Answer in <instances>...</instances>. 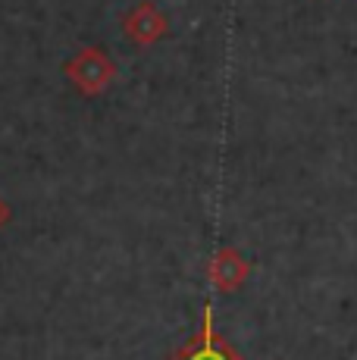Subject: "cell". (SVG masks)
Segmentation results:
<instances>
[{
    "label": "cell",
    "instance_id": "1",
    "mask_svg": "<svg viewBox=\"0 0 357 360\" xmlns=\"http://www.w3.org/2000/svg\"><path fill=\"white\" fill-rule=\"evenodd\" d=\"M167 360H245V354L229 338L219 335L214 326V304H204V316H201L197 332L182 348H176Z\"/></svg>",
    "mask_w": 357,
    "mask_h": 360
},
{
    "label": "cell",
    "instance_id": "2",
    "mask_svg": "<svg viewBox=\"0 0 357 360\" xmlns=\"http://www.w3.org/2000/svg\"><path fill=\"white\" fill-rule=\"evenodd\" d=\"M66 75H70L72 85L79 88L82 94L94 98V94H100L110 85V82H113L116 66L110 63V57H107L104 51H98V47H88V51H82L79 57H72L70 63H66Z\"/></svg>",
    "mask_w": 357,
    "mask_h": 360
},
{
    "label": "cell",
    "instance_id": "3",
    "mask_svg": "<svg viewBox=\"0 0 357 360\" xmlns=\"http://www.w3.org/2000/svg\"><path fill=\"white\" fill-rule=\"evenodd\" d=\"M251 260L245 257L238 248H216L214 254H210V260H207V282H210V288L219 295H232V292H238V288L248 282V276H251Z\"/></svg>",
    "mask_w": 357,
    "mask_h": 360
},
{
    "label": "cell",
    "instance_id": "4",
    "mask_svg": "<svg viewBox=\"0 0 357 360\" xmlns=\"http://www.w3.org/2000/svg\"><path fill=\"white\" fill-rule=\"evenodd\" d=\"M126 34L135 41V44L148 47V44H154L157 38H163V34H167V19H163L154 6L141 4L138 10L126 19Z\"/></svg>",
    "mask_w": 357,
    "mask_h": 360
},
{
    "label": "cell",
    "instance_id": "5",
    "mask_svg": "<svg viewBox=\"0 0 357 360\" xmlns=\"http://www.w3.org/2000/svg\"><path fill=\"white\" fill-rule=\"evenodd\" d=\"M10 217H13V213H10V204H6V200L0 198V229H4V226L10 223Z\"/></svg>",
    "mask_w": 357,
    "mask_h": 360
}]
</instances>
